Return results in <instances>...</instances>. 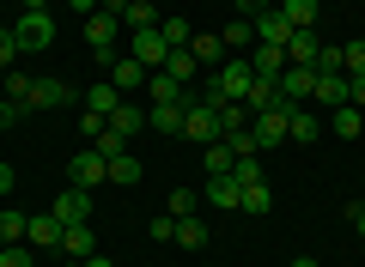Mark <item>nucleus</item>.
Masks as SVG:
<instances>
[{
	"mask_svg": "<svg viewBox=\"0 0 365 267\" xmlns=\"http://www.w3.org/2000/svg\"><path fill=\"white\" fill-rule=\"evenodd\" d=\"M232 177H237V182H262V164H256V158H237Z\"/></svg>",
	"mask_w": 365,
	"mask_h": 267,
	"instance_id": "obj_42",
	"label": "nucleus"
},
{
	"mask_svg": "<svg viewBox=\"0 0 365 267\" xmlns=\"http://www.w3.org/2000/svg\"><path fill=\"white\" fill-rule=\"evenodd\" d=\"M201 164H207V177H232V164H237V152L225 140H213V146H201Z\"/></svg>",
	"mask_w": 365,
	"mask_h": 267,
	"instance_id": "obj_24",
	"label": "nucleus"
},
{
	"mask_svg": "<svg viewBox=\"0 0 365 267\" xmlns=\"http://www.w3.org/2000/svg\"><path fill=\"white\" fill-rule=\"evenodd\" d=\"M170 243H182V249H207V225H201L195 213L177 219V237H170Z\"/></svg>",
	"mask_w": 365,
	"mask_h": 267,
	"instance_id": "obj_29",
	"label": "nucleus"
},
{
	"mask_svg": "<svg viewBox=\"0 0 365 267\" xmlns=\"http://www.w3.org/2000/svg\"><path fill=\"white\" fill-rule=\"evenodd\" d=\"M182 115H189V98H182V103H153V110H146V127H153V134H177V140H182Z\"/></svg>",
	"mask_w": 365,
	"mask_h": 267,
	"instance_id": "obj_14",
	"label": "nucleus"
},
{
	"mask_svg": "<svg viewBox=\"0 0 365 267\" xmlns=\"http://www.w3.org/2000/svg\"><path fill=\"white\" fill-rule=\"evenodd\" d=\"M91 146H98V152H104V158H116V152H128V140H122V134H110V127H104V134H98V140H91Z\"/></svg>",
	"mask_w": 365,
	"mask_h": 267,
	"instance_id": "obj_41",
	"label": "nucleus"
},
{
	"mask_svg": "<svg viewBox=\"0 0 365 267\" xmlns=\"http://www.w3.org/2000/svg\"><path fill=\"white\" fill-rule=\"evenodd\" d=\"M347 103H353V110H365V73L347 79Z\"/></svg>",
	"mask_w": 365,
	"mask_h": 267,
	"instance_id": "obj_44",
	"label": "nucleus"
},
{
	"mask_svg": "<svg viewBox=\"0 0 365 267\" xmlns=\"http://www.w3.org/2000/svg\"><path fill=\"white\" fill-rule=\"evenodd\" d=\"M195 206H201V194H195V189H170L165 213H170V219H189V213H195Z\"/></svg>",
	"mask_w": 365,
	"mask_h": 267,
	"instance_id": "obj_32",
	"label": "nucleus"
},
{
	"mask_svg": "<svg viewBox=\"0 0 365 267\" xmlns=\"http://www.w3.org/2000/svg\"><path fill=\"white\" fill-rule=\"evenodd\" d=\"M146 98H153V103H182V98H189V91H182V85H177V79H170V73H165V67H158V73H153V79H146Z\"/></svg>",
	"mask_w": 365,
	"mask_h": 267,
	"instance_id": "obj_25",
	"label": "nucleus"
},
{
	"mask_svg": "<svg viewBox=\"0 0 365 267\" xmlns=\"http://www.w3.org/2000/svg\"><path fill=\"white\" fill-rule=\"evenodd\" d=\"M292 31H317V0H274Z\"/></svg>",
	"mask_w": 365,
	"mask_h": 267,
	"instance_id": "obj_21",
	"label": "nucleus"
},
{
	"mask_svg": "<svg viewBox=\"0 0 365 267\" xmlns=\"http://www.w3.org/2000/svg\"><path fill=\"white\" fill-rule=\"evenodd\" d=\"M165 73L177 79V85H189V79L201 73V61H195V55H189V49H170V55H165Z\"/></svg>",
	"mask_w": 365,
	"mask_h": 267,
	"instance_id": "obj_26",
	"label": "nucleus"
},
{
	"mask_svg": "<svg viewBox=\"0 0 365 267\" xmlns=\"http://www.w3.org/2000/svg\"><path fill=\"white\" fill-rule=\"evenodd\" d=\"M182 140H195V146H213L220 140V110L201 98H189V115H182Z\"/></svg>",
	"mask_w": 365,
	"mask_h": 267,
	"instance_id": "obj_4",
	"label": "nucleus"
},
{
	"mask_svg": "<svg viewBox=\"0 0 365 267\" xmlns=\"http://www.w3.org/2000/svg\"><path fill=\"white\" fill-rule=\"evenodd\" d=\"M329 127H335L341 140H359V134H365V110H353V103H341V110H329Z\"/></svg>",
	"mask_w": 365,
	"mask_h": 267,
	"instance_id": "obj_22",
	"label": "nucleus"
},
{
	"mask_svg": "<svg viewBox=\"0 0 365 267\" xmlns=\"http://www.w3.org/2000/svg\"><path fill=\"white\" fill-rule=\"evenodd\" d=\"M158 31H165L170 49H189V37H195V31H189V19H158Z\"/></svg>",
	"mask_w": 365,
	"mask_h": 267,
	"instance_id": "obj_35",
	"label": "nucleus"
},
{
	"mask_svg": "<svg viewBox=\"0 0 365 267\" xmlns=\"http://www.w3.org/2000/svg\"><path fill=\"white\" fill-rule=\"evenodd\" d=\"M317 55H323L317 31H292V43H287V67H317Z\"/></svg>",
	"mask_w": 365,
	"mask_h": 267,
	"instance_id": "obj_19",
	"label": "nucleus"
},
{
	"mask_svg": "<svg viewBox=\"0 0 365 267\" xmlns=\"http://www.w3.org/2000/svg\"><path fill=\"white\" fill-rule=\"evenodd\" d=\"M61 219H55V213H31V225H25V243H31V249H61Z\"/></svg>",
	"mask_w": 365,
	"mask_h": 267,
	"instance_id": "obj_11",
	"label": "nucleus"
},
{
	"mask_svg": "<svg viewBox=\"0 0 365 267\" xmlns=\"http://www.w3.org/2000/svg\"><path fill=\"white\" fill-rule=\"evenodd\" d=\"M274 206V189L268 182H244V201H237V213H268Z\"/></svg>",
	"mask_w": 365,
	"mask_h": 267,
	"instance_id": "obj_30",
	"label": "nucleus"
},
{
	"mask_svg": "<svg viewBox=\"0 0 365 267\" xmlns=\"http://www.w3.org/2000/svg\"><path fill=\"white\" fill-rule=\"evenodd\" d=\"M287 140H299V146L323 140V110H311V103H292V127H287Z\"/></svg>",
	"mask_w": 365,
	"mask_h": 267,
	"instance_id": "obj_12",
	"label": "nucleus"
},
{
	"mask_svg": "<svg viewBox=\"0 0 365 267\" xmlns=\"http://www.w3.org/2000/svg\"><path fill=\"white\" fill-rule=\"evenodd\" d=\"M287 127H292V103L280 98L274 110H262L256 122H250V134H256V152H268V146H280V140H287Z\"/></svg>",
	"mask_w": 365,
	"mask_h": 267,
	"instance_id": "obj_1",
	"label": "nucleus"
},
{
	"mask_svg": "<svg viewBox=\"0 0 365 267\" xmlns=\"http://www.w3.org/2000/svg\"><path fill=\"white\" fill-rule=\"evenodd\" d=\"M122 25H128V31H153L158 25V13H153V0H122Z\"/></svg>",
	"mask_w": 365,
	"mask_h": 267,
	"instance_id": "obj_23",
	"label": "nucleus"
},
{
	"mask_svg": "<svg viewBox=\"0 0 365 267\" xmlns=\"http://www.w3.org/2000/svg\"><path fill=\"white\" fill-rule=\"evenodd\" d=\"M116 31H122V19H116V13H104V6L86 19V43H91V55H98L104 67L116 61Z\"/></svg>",
	"mask_w": 365,
	"mask_h": 267,
	"instance_id": "obj_3",
	"label": "nucleus"
},
{
	"mask_svg": "<svg viewBox=\"0 0 365 267\" xmlns=\"http://www.w3.org/2000/svg\"><path fill=\"white\" fill-rule=\"evenodd\" d=\"M25 213H13V206H0V243H25Z\"/></svg>",
	"mask_w": 365,
	"mask_h": 267,
	"instance_id": "obj_31",
	"label": "nucleus"
},
{
	"mask_svg": "<svg viewBox=\"0 0 365 267\" xmlns=\"http://www.w3.org/2000/svg\"><path fill=\"white\" fill-rule=\"evenodd\" d=\"M292 267H317V261H311V255H299V261H292Z\"/></svg>",
	"mask_w": 365,
	"mask_h": 267,
	"instance_id": "obj_52",
	"label": "nucleus"
},
{
	"mask_svg": "<svg viewBox=\"0 0 365 267\" xmlns=\"http://www.w3.org/2000/svg\"><path fill=\"white\" fill-rule=\"evenodd\" d=\"M341 73H365V37H353V43H341Z\"/></svg>",
	"mask_w": 365,
	"mask_h": 267,
	"instance_id": "obj_33",
	"label": "nucleus"
},
{
	"mask_svg": "<svg viewBox=\"0 0 365 267\" xmlns=\"http://www.w3.org/2000/svg\"><path fill=\"white\" fill-rule=\"evenodd\" d=\"M110 182H140V164H134V152H116V158H110Z\"/></svg>",
	"mask_w": 365,
	"mask_h": 267,
	"instance_id": "obj_36",
	"label": "nucleus"
},
{
	"mask_svg": "<svg viewBox=\"0 0 365 267\" xmlns=\"http://www.w3.org/2000/svg\"><path fill=\"white\" fill-rule=\"evenodd\" d=\"M250 25H256V43H274V49H287V43H292V25L280 19V6H268V13H256Z\"/></svg>",
	"mask_w": 365,
	"mask_h": 267,
	"instance_id": "obj_13",
	"label": "nucleus"
},
{
	"mask_svg": "<svg viewBox=\"0 0 365 267\" xmlns=\"http://www.w3.org/2000/svg\"><path fill=\"white\" fill-rule=\"evenodd\" d=\"M341 103H347V73H317L311 110H341Z\"/></svg>",
	"mask_w": 365,
	"mask_h": 267,
	"instance_id": "obj_15",
	"label": "nucleus"
},
{
	"mask_svg": "<svg viewBox=\"0 0 365 267\" xmlns=\"http://www.w3.org/2000/svg\"><path fill=\"white\" fill-rule=\"evenodd\" d=\"M67 267H86V261H67Z\"/></svg>",
	"mask_w": 365,
	"mask_h": 267,
	"instance_id": "obj_53",
	"label": "nucleus"
},
{
	"mask_svg": "<svg viewBox=\"0 0 365 267\" xmlns=\"http://www.w3.org/2000/svg\"><path fill=\"white\" fill-rule=\"evenodd\" d=\"M67 182H73V189H91V182H110V158L98 152V146L73 152V164H67Z\"/></svg>",
	"mask_w": 365,
	"mask_h": 267,
	"instance_id": "obj_6",
	"label": "nucleus"
},
{
	"mask_svg": "<svg viewBox=\"0 0 365 267\" xmlns=\"http://www.w3.org/2000/svg\"><path fill=\"white\" fill-rule=\"evenodd\" d=\"M25 13H49V0H25Z\"/></svg>",
	"mask_w": 365,
	"mask_h": 267,
	"instance_id": "obj_50",
	"label": "nucleus"
},
{
	"mask_svg": "<svg viewBox=\"0 0 365 267\" xmlns=\"http://www.w3.org/2000/svg\"><path fill=\"white\" fill-rule=\"evenodd\" d=\"M13 43H19V55H43V49L55 43V19H49V13H25V19L13 25Z\"/></svg>",
	"mask_w": 365,
	"mask_h": 267,
	"instance_id": "obj_2",
	"label": "nucleus"
},
{
	"mask_svg": "<svg viewBox=\"0 0 365 267\" xmlns=\"http://www.w3.org/2000/svg\"><path fill=\"white\" fill-rule=\"evenodd\" d=\"M13 61H19V43H13V31L0 25V73H13Z\"/></svg>",
	"mask_w": 365,
	"mask_h": 267,
	"instance_id": "obj_40",
	"label": "nucleus"
},
{
	"mask_svg": "<svg viewBox=\"0 0 365 267\" xmlns=\"http://www.w3.org/2000/svg\"><path fill=\"white\" fill-rule=\"evenodd\" d=\"M79 127H86V146H91V140H98V134H104L110 122H104V115H91V110H86V115H79Z\"/></svg>",
	"mask_w": 365,
	"mask_h": 267,
	"instance_id": "obj_43",
	"label": "nucleus"
},
{
	"mask_svg": "<svg viewBox=\"0 0 365 267\" xmlns=\"http://www.w3.org/2000/svg\"><path fill=\"white\" fill-rule=\"evenodd\" d=\"M201 194H207L213 206H225V213H232V206L244 201V182H237V177H207V189H201Z\"/></svg>",
	"mask_w": 365,
	"mask_h": 267,
	"instance_id": "obj_20",
	"label": "nucleus"
},
{
	"mask_svg": "<svg viewBox=\"0 0 365 267\" xmlns=\"http://www.w3.org/2000/svg\"><path fill=\"white\" fill-rule=\"evenodd\" d=\"M165 55H170V43H165V31H134V61H140V67H153V73H158V67H165Z\"/></svg>",
	"mask_w": 365,
	"mask_h": 267,
	"instance_id": "obj_9",
	"label": "nucleus"
},
{
	"mask_svg": "<svg viewBox=\"0 0 365 267\" xmlns=\"http://www.w3.org/2000/svg\"><path fill=\"white\" fill-rule=\"evenodd\" d=\"M49 213L61 219V225H91V189H61Z\"/></svg>",
	"mask_w": 365,
	"mask_h": 267,
	"instance_id": "obj_7",
	"label": "nucleus"
},
{
	"mask_svg": "<svg viewBox=\"0 0 365 267\" xmlns=\"http://www.w3.org/2000/svg\"><path fill=\"white\" fill-rule=\"evenodd\" d=\"M86 267H116V261H110V255H91V261Z\"/></svg>",
	"mask_w": 365,
	"mask_h": 267,
	"instance_id": "obj_51",
	"label": "nucleus"
},
{
	"mask_svg": "<svg viewBox=\"0 0 365 267\" xmlns=\"http://www.w3.org/2000/svg\"><path fill=\"white\" fill-rule=\"evenodd\" d=\"M237 127H250V110H244V103H220V140L237 134Z\"/></svg>",
	"mask_w": 365,
	"mask_h": 267,
	"instance_id": "obj_34",
	"label": "nucleus"
},
{
	"mask_svg": "<svg viewBox=\"0 0 365 267\" xmlns=\"http://www.w3.org/2000/svg\"><path fill=\"white\" fill-rule=\"evenodd\" d=\"M19 115H25V110H19V103H6V98H0V134H6V127H13Z\"/></svg>",
	"mask_w": 365,
	"mask_h": 267,
	"instance_id": "obj_46",
	"label": "nucleus"
},
{
	"mask_svg": "<svg viewBox=\"0 0 365 267\" xmlns=\"http://www.w3.org/2000/svg\"><path fill=\"white\" fill-rule=\"evenodd\" d=\"M140 127H146V110H140V103H128V98H122L116 110H110V134H122V140H134Z\"/></svg>",
	"mask_w": 365,
	"mask_h": 267,
	"instance_id": "obj_17",
	"label": "nucleus"
},
{
	"mask_svg": "<svg viewBox=\"0 0 365 267\" xmlns=\"http://www.w3.org/2000/svg\"><path fill=\"white\" fill-rule=\"evenodd\" d=\"M0 267H37V255L25 243H0Z\"/></svg>",
	"mask_w": 365,
	"mask_h": 267,
	"instance_id": "obj_37",
	"label": "nucleus"
},
{
	"mask_svg": "<svg viewBox=\"0 0 365 267\" xmlns=\"http://www.w3.org/2000/svg\"><path fill=\"white\" fill-rule=\"evenodd\" d=\"M0 85H6V103H19V110H25V91H31L25 73H0Z\"/></svg>",
	"mask_w": 365,
	"mask_h": 267,
	"instance_id": "obj_38",
	"label": "nucleus"
},
{
	"mask_svg": "<svg viewBox=\"0 0 365 267\" xmlns=\"http://www.w3.org/2000/svg\"><path fill=\"white\" fill-rule=\"evenodd\" d=\"M116 103H122L116 85H86V110H91V115H104V122H110V110H116Z\"/></svg>",
	"mask_w": 365,
	"mask_h": 267,
	"instance_id": "obj_27",
	"label": "nucleus"
},
{
	"mask_svg": "<svg viewBox=\"0 0 365 267\" xmlns=\"http://www.w3.org/2000/svg\"><path fill=\"white\" fill-rule=\"evenodd\" d=\"M146 237H153V243H170V237H177V219H170V213H158L153 225H146Z\"/></svg>",
	"mask_w": 365,
	"mask_h": 267,
	"instance_id": "obj_39",
	"label": "nucleus"
},
{
	"mask_svg": "<svg viewBox=\"0 0 365 267\" xmlns=\"http://www.w3.org/2000/svg\"><path fill=\"white\" fill-rule=\"evenodd\" d=\"M347 219L359 225V237H365V201H353V206H347Z\"/></svg>",
	"mask_w": 365,
	"mask_h": 267,
	"instance_id": "obj_49",
	"label": "nucleus"
},
{
	"mask_svg": "<svg viewBox=\"0 0 365 267\" xmlns=\"http://www.w3.org/2000/svg\"><path fill=\"white\" fill-rule=\"evenodd\" d=\"M67 6H73L79 19H91V13H98V6H104V0H67Z\"/></svg>",
	"mask_w": 365,
	"mask_h": 267,
	"instance_id": "obj_47",
	"label": "nucleus"
},
{
	"mask_svg": "<svg viewBox=\"0 0 365 267\" xmlns=\"http://www.w3.org/2000/svg\"><path fill=\"white\" fill-rule=\"evenodd\" d=\"M61 249H67V261H91V255H98V231H91V225H67L61 231Z\"/></svg>",
	"mask_w": 365,
	"mask_h": 267,
	"instance_id": "obj_16",
	"label": "nucleus"
},
{
	"mask_svg": "<svg viewBox=\"0 0 365 267\" xmlns=\"http://www.w3.org/2000/svg\"><path fill=\"white\" fill-rule=\"evenodd\" d=\"M189 55H195L201 67H225V43L220 37H189Z\"/></svg>",
	"mask_w": 365,
	"mask_h": 267,
	"instance_id": "obj_28",
	"label": "nucleus"
},
{
	"mask_svg": "<svg viewBox=\"0 0 365 267\" xmlns=\"http://www.w3.org/2000/svg\"><path fill=\"white\" fill-rule=\"evenodd\" d=\"M220 43H225V55H250V49H256V25L232 13V25L220 31Z\"/></svg>",
	"mask_w": 365,
	"mask_h": 267,
	"instance_id": "obj_18",
	"label": "nucleus"
},
{
	"mask_svg": "<svg viewBox=\"0 0 365 267\" xmlns=\"http://www.w3.org/2000/svg\"><path fill=\"white\" fill-rule=\"evenodd\" d=\"M317 91V67H280V98L287 103H311Z\"/></svg>",
	"mask_w": 365,
	"mask_h": 267,
	"instance_id": "obj_10",
	"label": "nucleus"
},
{
	"mask_svg": "<svg viewBox=\"0 0 365 267\" xmlns=\"http://www.w3.org/2000/svg\"><path fill=\"white\" fill-rule=\"evenodd\" d=\"M79 91L67 85V79H31V91H25V110H67Z\"/></svg>",
	"mask_w": 365,
	"mask_h": 267,
	"instance_id": "obj_5",
	"label": "nucleus"
},
{
	"mask_svg": "<svg viewBox=\"0 0 365 267\" xmlns=\"http://www.w3.org/2000/svg\"><path fill=\"white\" fill-rule=\"evenodd\" d=\"M146 79H153V67H140L134 55H116V61H110V85H116L122 98H128V91H146Z\"/></svg>",
	"mask_w": 365,
	"mask_h": 267,
	"instance_id": "obj_8",
	"label": "nucleus"
},
{
	"mask_svg": "<svg viewBox=\"0 0 365 267\" xmlns=\"http://www.w3.org/2000/svg\"><path fill=\"white\" fill-rule=\"evenodd\" d=\"M19 189V177H13V164H0V194H13Z\"/></svg>",
	"mask_w": 365,
	"mask_h": 267,
	"instance_id": "obj_48",
	"label": "nucleus"
},
{
	"mask_svg": "<svg viewBox=\"0 0 365 267\" xmlns=\"http://www.w3.org/2000/svg\"><path fill=\"white\" fill-rule=\"evenodd\" d=\"M232 6H237V19H256V13H268L274 0H232Z\"/></svg>",
	"mask_w": 365,
	"mask_h": 267,
	"instance_id": "obj_45",
	"label": "nucleus"
}]
</instances>
